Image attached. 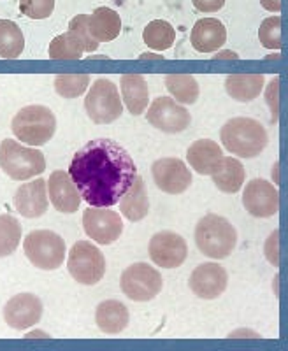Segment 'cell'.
Returning a JSON list of instances; mask_svg holds the SVG:
<instances>
[{
    "instance_id": "cell-32",
    "label": "cell",
    "mask_w": 288,
    "mask_h": 351,
    "mask_svg": "<svg viewBox=\"0 0 288 351\" xmlns=\"http://www.w3.org/2000/svg\"><path fill=\"white\" fill-rule=\"evenodd\" d=\"M90 76L86 74H60L55 77L56 93L64 99H77L86 92Z\"/></svg>"
},
{
    "instance_id": "cell-41",
    "label": "cell",
    "mask_w": 288,
    "mask_h": 351,
    "mask_svg": "<svg viewBox=\"0 0 288 351\" xmlns=\"http://www.w3.org/2000/svg\"><path fill=\"white\" fill-rule=\"evenodd\" d=\"M215 58H237V53H234V51H221V53H216Z\"/></svg>"
},
{
    "instance_id": "cell-30",
    "label": "cell",
    "mask_w": 288,
    "mask_h": 351,
    "mask_svg": "<svg viewBox=\"0 0 288 351\" xmlns=\"http://www.w3.org/2000/svg\"><path fill=\"white\" fill-rule=\"evenodd\" d=\"M21 243V223L12 215H0V258L12 255Z\"/></svg>"
},
{
    "instance_id": "cell-27",
    "label": "cell",
    "mask_w": 288,
    "mask_h": 351,
    "mask_svg": "<svg viewBox=\"0 0 288 351\" xmlns=\"http://www.w3.org/2000/svg\"><path fill=\"white\" fill-rule=\"evenodd\" d=\"M143 40L148 48L155 49V51H165V49H171L172 44L176 43V30L169 21L153 20L144 27Z\"/></svg>"
},
{
    "instance_id": "cell-15",
    "label": "cell",
    "mask_w": 288,
    "mask_h": 351,
    "mask_svg": "<svg viewBox=\"0 0 288 351\" xmlns=\"http://www.w3.org/2000/svg\"><path fill=\"white\" fill-rule=\"evenodd\" d=\"M243 206L255 218H271L280 209L278 188L265 180H252L244 188Z\"/></svg>"
},
{
    "instance_id": "cell-6",
    "label": "cell",
    "mask_w": 288,
    "mask_h": 351,
    "mask_svg": "<svg viewBox=\"0 0 288 351\" xmlns=\"http://www.w3.org/2000/svg\"><path fill=\"white\" fill-rule=\"evenodd\" d=\"M23 252L34 267L40 271H56L62 267L67 247L64 237L53 230H32L25 237Z\"/></svg>"
},
{
    "instance_id": "cell-8",
    "label": "cell",
    "mask_w": 288,
    "mask_h": 351,
    "mask_svg": "<svg viewBox=\"0 0 288 351\" xmlns=\"http://www.w3.org/2000/svg\"><path fill=\"white\" fill-rule=\"evenodd\" d=\"M67 269L74 281L84 287H93L104 278L106 258L95 244L77 241L69 252Z\"/></svg>"
},
{
    "instance_id": "cell-23",
    "label": "cell",
    "mask_w": 288,
    "mask_h": 351,
    "mask_svg": "<svg viewBox=\"0 0 288 351\" xmlns=\"http://www.w3.org/2000/svg\"><path fill=\"white\" fill-rule=\"evenodd\" d=\"M121 100L132 116H139L146 111L149 102V88L141 74H125L120 81Z\"/></svg>"
},
{
    "instance_id": "cell-29",
    "label": "cell",
    "mask_w": 288,
    "mask_h": 351,
    "mask_svg": "<svg viewBox=\"0 0 288 351\" xmlns=\"http://www.w3.org/2000/svg\"><path fill=\"white\" fill-rule=\"evenodd\" d=\"M25 49V37L21 28L11 20H0V56L18 58Z\"/></svg>"
},
{
    "instance_id": "cell-24",
    "label": "cell",
    "mask_w": 288,
    "mask_h": 351,
    "mask_svg": "<svg viewBox=\"0 0 288 351\" xmlns=\"http://www.w3.org/2000/svg\"><path fill=\"white\" fill-rule=\"evenodd\" d=\"M90 34L97 43H111L121 32V18L111 8H97L92 14H88Z\"/></svg>"
},
{
    "instance_id": "cell-39",
    "label": "cell",
    "mask_w": 288,
    "mask_h": 351,
    "mask_svg": "<svg viewBox=\"0 0 288 351\" xmlns=\"http://www.w3.org/2000/svg\"><path fill=\"white\" fill-rule=\"evenodd\" d=\"M261 5L269 12L281 11V0H261Z\"/></svg>"
},
{
    "instance_id": "cell-36",
    "label": "cell",
    "mask_w": 288,
    "mask_h": 351,
    "mask_svg": "<svg viewBox=\"0 0 288 351\" xmlns=\"http://www.w3.org/2000/svg\"><path fill=\"white\" fill-rule=\"evenodd\" d=\"M264 253H265V258L269 260L271 265L278 267L280 265V232L274 230L271 236L267 237L264 244Z\"/></svg>"
},
{
    "instance_id": "cell-11",
    "label": "cell",
    "mask_w": 288,
    "mask_h": 351,
    "mask_svg": "<svg viewBox=\"0 0 288 351\" xmlns=\"http://www.w3.org/2000/svg\"><path fill=\"white\" fill-rule=\"evenodd\" d=\"M83 228L86 236L97 244L108 246L120 239L123 234V219L120 213L112 211L111 208H92L84 209Z\"/></svg>"
},
{
    "instance_id": "cell-16",
    "label": "cell",
    "mask_w": 288,
    "mask_h": 351,
    "mask_svg": "<svg viewBox=\"0 0 288 351\" xmlns=\"http://www.w3.org/2000/svg\"><path fill=\"white\" fill-rule=\"evenodd\" d=\"M43 318V302L34 293H20L4 306L5 324L14 330H27Z\"/></svg>"
},
{
    "instance_id": "cell-2",
    "label": "cell",
    "mask_w": 288,
    "mask_h": 351,
    "mask_svg": "<svg viewBox=\"0 0 288 351\" xmlns=\"http://www.w3.org/2000/svg\"><path fill=\"white\" fill-rule=\"evenodd\" d=\"M224 148L239 158H255L267 148L269 136L264 125L253 118H232L221 127Z\"/></svg>"
},
{
    "instance_id": "cell-17",
    "label": "cell",
    "mask_w": 288,
    "mask_h": 351,
    "mask_svg": "<svg viewBox=\"0 0 288 351\" xmlns=\"http://www.w3.org/2000/svg\"><path fill=\"white\" fill-rule=\"evenodd\" d=\"M48 188L43 178L23 183L14 193V208L25 218H40L48 211Z\"/></svg>"
},
{
    "instance_id": "cell-40",
    "label": "cell",
    "mask_w": 288,
    "mask_h": 351,
    "mask_svg": "<svg viewBox=\"0 0 288 351\" xmlns=\"http://www.w3.org/2000/svg\"><path fill=\"white\" fill-rule=\"evenodd\" d=\"M25 337H49V334H46V332L43 330H32V332H28V334H25Z\"/></svg>"
},
{
    "instance_id": "cell-25",
    "label": "cell",
    "mask_w": 288,
    "mask_h": 351,
    "mask_svg": "<svg viewBox=\"0 0 288 351\" xmlns=\"http://www.w3.org/2000/svg\"><path fill=\"white\" fill-rule=\"evenodd\" d=\"M118 204H120L121 216H125L128 221H141V219H144L146 216H148L149 213L148 192H146V184H144V180L139 174H137L132 186L128 188Z\"/></svg>"
},
{
    "instance_id": "cell-18",
    "label": "cell",
    "mask_w": 288,
    "mask_h": 351,
    "mask_svg": "<svg viewBox=\"0 0 288 351\" xmlns=\"http://www.w3.org/2000/svg\"><path fill=\"white\" fill-rule=\"evenodd\" d=\"M48 195L51 200L53 208L64 215L76 213L81 206V195L77 192L76 184L72 183L71 176L65 171H55L49 180L46 181Z\"/></svg>"
},
{
    "instance_id": "cell-20",
    "label": "cell",
    "mask_w": 288,
    "mask_h": 351,
    "mask_svg": "<svg viewBox=\"0 0 288 351\" xmlns=\"http://www.w3.org/2000/svg\"><path fill=\"white\" fill-rule=\"evenodd\" d=\"M224 152L220 144L211 139H199L192 144L187 152V160L190 167L200 176H211L216 165L220 164Z\"/></svg>"
},
{
    "instance_id": "cell-26",
    "label": "cell",
    "mask_w": 288,
    "mask_h": 351,
    "mask_svg": "<svg viewBox=\"0 0 288 351\" xmlns=\"http://www.w3.org/2000/svg\"><path fill=\"white\" fill-rule=\"evenodd\" d=\"M265 86L262 74H232L225 80V90L237 102H252Z\"/></svg>"
},
{
    "instance_id": "cell-22",
    "label": "cell",
    "mask_w": 288,
    "mask_h": 351,
    "mask_svg": "<svg viewBox=\"0 0 288 351\" xmlns=\"http://www.w3.org/2000/svg\"><path fill=\"white\" fill-rule=\"evenodd\" d=\"M213 183L224 193H237L246 180V171L241 160L234 156H221L220 164L211 172Z\"/></svg>"
},
{
    "instance_id": "cell-33",
    "label": "cell",
    "mask_w": 288,
    "mask_h": 351,
    "mask_svg": "<svg viewBox=\"0 0 288 351\" xmlns=\"http://www.w3.org/2000/svg\"><path fill=\"white\" fill-rule=\"evenodd\" d=\"M69 34L83 46L84 53L97 51V48L100 46L90 34L88 14H77V16L72 18L71 23H69Z\"/></svg>"
},
{
    "instance_id": "cell-38",
    "label": "cell",
    "mask_w": 288,
    "mask_h": 351,
    "mask_svg": "<svg viewBox=\"0 0 288 351\" xmlns=\"http://www.w3.org/2000/svg\"><path fill=\"white\" fill-rule=\"evenodd\" d=\"M193 8L200 12H216L225 5V0H192Z\"/></svg>"
},
{
    "instance_id": "cell-9",
    "label": "cell",
    "mask_w": 288,
    "mask_h": 351,
    "mask_svg": "<svg viewBox=\"0 0 288 351\" xmlns=\"http://www.w3.org/2000/svg\"><path fill=\"white\" fill-rule=\"evenodd\" d=\"M120 287L123 295L134 302H148L155 299L164 288L162 274L149 263L137 262L128 265L121 274Z\"/></svg>"
},
{
    "instance_id": "cell-3",
    "label": "cell",
    "mask_w": 288,
    "mask_h": 351,
    "mask_svg": "<svg viewBox=\"0 0 288 351\" xmlns=\"http://www.w3.org/2000/svg\"><path fill=\"white\" fill-rule=\"evenodd\" d=\"M195 244L202 255L213 260H224L236 250L237 230L227 218L209 213L197 223Z\"/></svg>"
},
{
    "instance_id": "cell-1",
    "label": "cell",
    "mask_w": 288,
    "mask_h": 351,
    "mask_svg": "<svg viewBox=\"0 0 288 351\" xmlns=\"http://www.w3.org/2000/svg\"><path fill=\"white\" fill-rule=\"evenodd\" d=\"M69 176L81 200L92 208H112L137 178L134 158L111 139H93L72 156Z\"/></svg>"
},
{
    "instance_id": "cell-31",
    "label": "cell",
    "mask_w": 288,
    "mask_h": 351,
    "mask_svg": "<svg viewBox=\"0 0 288 351\" xmlns=\"http://www.w3.org/2000/svg\"><path fill=\"white\" fill-rule=\"evenodd\" d=\"M48 55L49 58H56V60H80L84 55V49L71 34L65 32L51 40Z\"/></svg>"
},
{
    "instance_id": "cell-35",
    "label": "cell",
    "mask_w": 288,
    "mask_h": 351,
    "mask_svg": "<svg viewBox=\"0 0 288 351\" xmlns=\"http://www.w3.org/2000/svg\"><path fill=\"white\" fill-rule=\"evenodd\" d=\"M20 11L30 20H46L55 11V0H20Z\"/></svg>"
},
{
    "instance_id": "cell-34",
    "label": "cell",
    "mask_w": 288,
    "mask_h": 351,
    "mask_svg": "<svg viewBox=\"0 0 288 351\" xmlns=\"http://www.w3.org/2000/svg\"><path fill=\"white\" fill-rule=\"evenodd\" d=\"M259 40L267 49H281V18L269 16L265 18L259 28Z\"/></svg>"
},
{
    "instance_id": "cell-4",
    "label": "cell",
    "mask_w": 288,
    "mask_h": 351,
    "mask_svg": "<svg viewBox=\"0 0 288 351\" xmlns=\"http://www.w3.org/2000/svg\"><path fill=\"white\" fill-rule=\"evenodd\" d=\"M11 130L18 141L28 146H45L56 132V116L46 106L32 104L21 108L11 121Z\"/></svg>"
},
{
    "instance_id": "cell-10",
    "label": "cell",
    "mask_w": 288,
    "mask_h": 351,
    "mask_svg": "<svg viewBox=\"0 0 288 351\" xmlns=\"http://www.w3.org/2000/svg\"><path fill=\"white\" fill-rule=\"evenodd\" d=\"M146 112L148 123L165 134H181L192 123V114L171 97H156Z\"/></svg>"
},
{
    "instance_id": "cell-14",
    "label": "cell",
    "mask_w": 288,
    "mask_h": 351,
    "mask_svg": "<svg viewBox=\"0 0 288 351\" xmlns=\"http://www.w3.org/2000/svg\"><path fill=\"white\" fill-rule=\"evenodd\" d=\"M228 274L220 263H200L190 274L189 287L193 295L204 300H215L227 290Z\"/></svg>"
},
{
    "instance_id": "cell-37",
    "label": "cell",
    "mask_w": 288,
    "mask_h": 351,
    "mask_svg": "<svg viewBox=\"0 0 288 351\" xmlns=\"http://www.w3.org/2000/svg\"><path fill=\"white\" fill-rule=\"evenodd\" d=\"M278 90H280V80H278V77H272L271 83H269L267 86V92H265L267 104L272 112V121L278 120Z\"/></svg>"
},
{
    "instance_id": "cell-13",
    "label": "cell",
    "mask_w": 288,
    "mask_h": 351,
    "mask_svg": "<svg viewBox=\"0 0 288 351\" xmlns=\"http://www.w3.org/2000/svg\"><path fill=\"white\" fill-rule=\"evenodd\" d=\"M149 258L162 269H178L189 256V246L183 236L172 230L156 232L149 239Z\"/></svg>"
},
{
    "instance_id": "cell-21",
    "label": "cell",
    "mask_w": 288,
    "mask_h": 351,
    "mask_svg": "<svg viewBox=\"0 0 288 351\" xmlns=\"http://www.w3.org/2000/svg\"><path fill=\"white\" fill-rule=\"evenodd\" d=\"M130 315L123 302L120 300H104L97 306L95 324L104 334H121L128 327Z\"/></svg>"
},
{
    "instance_id": "cell-19",
    "label": "cell",
    "mask_w": 288,
    "mask_h": 351,
    "mask_svg": "<svg viewBox=\"0 0 288 351\" xmlns=\"http://www.w3.org/2000/svg\"><path fill=\"white\" fill-rule=\"evenodd\" d=\"M227 40V28L216 18H202L197 21L190 34V43L199 53H215Z\"/></svg>"
},
{
    "instance_id": "cell-5",
    "label": "cell",
    "mask_w": 288,
    "mask_h": 351,
    "mask_svg": "<svg viewBox=\"0 0 288 351\" xmlns=\"http://www.w3.org/2000/svg\"><path fill=\"white\" fill-rule=\"evenodd\" d=\"M0 169L14 181L32 180L46 171L45 153L18 141L4 139L0 144Z\"/></svg>"
},
{
    "instance_id": "cell-7",
    "label": "cell",
    "mask_w": 288,
    "mask_h": 351,
    "mask_svg": "<svg viewBox=\"0 0 288 351\" xmlns=\"http://www.w3.org/2000/svg\"><path fill=\"white\" fill-rule=\"evenodd\" d=\"M84 109L95 125H109L123 112V100L117 84L108 77H99L84 99Z\"/></svg>"
},
{
    "instance_id": "cell-42",
    "label": "cell",
    "mask_w": 288,
    "mask_h": 351,
    "mask_svg": "<svg viewBox=\"0 0 288 351\" xmlns=\"http://www.w3.org/2000/svg\"><path fill=\"white\" fill-rule=\"evenodd\" d=\"M141 58H164V56L155 55V53H143V55H141Z\"/></svg>"
},
{
    "instance_id": "cell-12",
    "label": "cell",
    "mask_w": 288,
    "mask_h": 351,
    "mask_svg": "<svg viewBox=\"0 0 288 351\" xmlns=\"http://www.w3.org/2000/svg\"><path fill=\"white\" fill-rule=\"evenodd\" d=\"M152 176L156 188L169 195H181L192 184V172L183 160L165 156L153 162Z\"/></svg>"
},
{
    "instance_id": "cell-28",
    "label": "cell",
    "mask_w": 288,
    "mask_h": 351,
    "mask_svg": "<svg viewBox=\"0 0 288 351\" xmlns=\"http://www.w3.org/2000/svg\"><path fill=\"white\" fill-rule=\"evenodd\" d=\"M165 86H167L172 99H176V102H180V104H195L197 99H199V83L190 74H169L165 77Z\"/></svg>"
}]
</instances>
